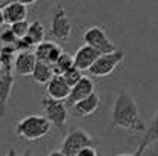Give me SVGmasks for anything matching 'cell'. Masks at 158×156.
Returning <instances> with one entry per match:
<instances>
[{"label":"cell","instance_id":"obj_1","mask_svg":"<svg viewBox=\"0 0 158 156\" xmlns=\"http://www.w3.org/2000/svg\"><path fill=\"white\" fill-rule=\"evenodd\" d=\"M110 122L114 127H118L132 133H144L148 129L140 116L135 100L124 89H121L117 94V98L114 101L112 112H110Z\"/></svg>","mask_w":158,"mask_h":156},{"label":"cell","instance_id":"obj_2","mask_svg":"<svg viewBox=\"0 0 158 156\" xmlns=\"http://www.w3.org/2000/svg\"><path fill=\"white\" fill-rule=\"evenodd\" d=\"M51 126L52 124L46 116L34 113V115H28V116L22 118L15 126V132H17V136L20 139L39 141L49 133Z\"/></svg>","mask_w":158,"mask_h":156},{"label":"cell","instance_id":"obj_3","mask_svg":"<svg viewBox=\"0 0 158 156\" xmlns=\"http://www.w3.org/2000/svg\"><path fill=\"white\" fill-rule=\"evenodd\" d=\"M42 106L45 110V116L51 121V124L58 129L60 133H64L66 122H68V113H69V107L66 106V101L45 97L42 100Z\"/></svg>","mask_w":158,"mask_h":156},{"label":"cell","instance_id":"obj_4","mask_svg":"<svg viewBox=\"0 0 158 156\" xmlns=\"http://www.w3.org/2000/svg\"><path fill=\"white\" fill-rule=\"evenodd\" d=\"M123 58H124V52L120 49H115L114 52H109V54H102L97 58V61L89 67L88 72L91 77H97V78L107 77L115 70V67L123 61Z\"/></svg>","mask_w":158,"mask_h":156},{"label":"cell","instance_id":"obj_5","mask_svg":"<svg viewBox=\"0 0 158 156\" xmlns=\"http://www.w3.org/2000/svg\"><path fill=\"white\" fill-rule=\"evenodd\" d=\"M91 146H94V139L85 130L74 129L64 136L60 150L68 156H77L83 149L91 147Z\"/></svg>","mask_w":158,"mask_h":156},{"label":"cell","instance_id":"obj_6","mask_svg":"<svg viewBox=\"0 0 158 156\" xmlns=\"http://www.w3.org/2000/svg\"><path fill=\"white\" fill-rule=\"evenodd\" d=\"M72 26L71 20L64 11V6L58 2L52 9V18H51V34L60 42H68L71 38Z\"/></svg>","mask_w":158,"mask_h":156},{"label":"cell","instance_id":"obj_7","mask_svg":"<svg viewBox=\"0 0 158 156\" xmlns=\"http://www.w3.org/2000/svg\"><path fill=\"white\" fill-rule=\"evenodd\" d=\"M83 42H85V45H89V46L95 48L102 54H109V52L115 51V48H114L112 42L109 40L106 31L103 28H100V26L88 28L85 31V34H83Z\"/></svg>","mask_w":158,"mask_h":156},{"label":"cell","instance_id":"obj_8","mask_svg":"<svg viewBox=\"0 0 158 156\" xmlns=\"http://www.w3.org/2000/svg\"><path fill=\"white\" fill-rule=\"evenodd\" d=\"M95 92V84L89 77H83L75 86L71 87V94L66 100V106L71 109L74 104H77L78 101L88 98L89 95H92Z\"/></svg>","mask_w":158,"mask_h":156},{"label":"cell","instance_id":"obj_9","mask_svg":"<svg viewBox=\"0 0 158 156\" xmlns=\"http://www.w3.org/2000/svg\"><path fill=\"white\" fill-rule=\"evenodd\" d=\"M37 61L34 51H22L14 57V70L22 77H31Z\"/></svg>","mask_w":158,"mask_h":156},{"label":"cell","instance_id":"obj_10","mask_svg":"<svg viewBox=\"0 0 158 156\" xmlns=\"http://www.w3.org/2000/svg\"><path fill=\"white\" fill-rule=\"evenodd\" d=\"M102 55V52L97 51L95 48L89 45H83L78 48V51L74 55V66L78 67L80 70H89V67L97 61V58Z\"/></svg>","mask_w":158,"mask_h":156},{"label":"cell","instance_id":"obj_11","mask_svg":"<svg viewBox=\"0 0 158 156\" xmlns=\"http://www.w3.org/2000/svg\"><path fill=\"white\" fill-rule=\"evenodd\" d=\"M98 106H100V97L94 92L88 98H85V100L78 101L77 104H74L69 109V112H71V115L74 118H86L89 115H94L97 112Z\"/></svg>","mask_w":158,"mask_h":156},{"label":"cell","instance_id":"obj_12","mask_svg":"<svg viewBox=\"0 0 158 156\" xmlns=\"http://www.w3.org/2000/svg\"><path fill=\"white\" fill-rule=\"evenodd\" d=\"M63 52L64 51L61 49V46H58L54 42H46V40L39 43L34 49V54H35L39 61H45V63H49V64H54Z\"/></svg>","mask_w":158,"mask_h":156},{"label":"cell","instance_id":"obj_13","mask_svg":"<svg viewBox=\"0 0 158 156\" xmlns=\"http://www.w3.org/2000/svg\"><path fill=\"white\" fill-rule=\"evenodd\" d=\"M45 87H46V95L49 98H54V100L66 101L69 94H71V86L66 83L63 75H54L52 80Z\"/></svg>","mask_w":158,"mask_h":156},{"label":"cell","instance_id":"obj_14","mask_svg":"<svg viewBox=\"0 0 158 156\" xmlns=\"http://www.w3.org/2000/svg\"><path fill=\"white\" fill-rule=\"evenodd\" d=\"M2 9H3L5 22L8 25L26 20V17H28V5L20 3V2H8L3 5Z\"/></svg>","mask_w":158,"mask_h":156},{"label":"cell","instance_id":"obj_15","mask_svg":"<svg viewBox=\"0 0 158 156\" xmlns=\"http://www.w3.org/2000/svg\"><path fill=\"white\" fill-rule=\"evenodd\" d=\"M54 75H55V74H54L52 64L45 63V61H37V64H35V67H34V72H32L31 78H32L34 83L46 86V84L52 80Z\"/></svg>","mask_w":158,"mask_h":156},{"label":"cell","instance_id":"obj_16","mask_svg":"<svg viewBox=\"0 0 158 156\" xmlns=\"http://www.w3.org/2000/svg\"><path fill=\"white\" fill-rule=\"evenodd\" d=\"M152 144H155V147H157V150H158V112L155 113V116L152 118L151 126L146 129L144 136H143L140 146H143L144 149H148V147H151Z\"/></svg>","mask_w":158,"mask_h":156},{"label":"cell","instance_id":"obj_17","mask_svg":"<svg viewBox=\"0 0 158 156\" xmlns=\"http://www.w3.org/2000/svg\"><path fill=\"white\" fill-rule=\"evenodd\" d=\"M52 67L55 75H63L64 72H68L69 69L74 67V57H71L68 52H63L58 57V60L52 64Z\"/></svg>","mask_w":158,"mask_h":156},{"label":"cell","instance_id":"obj_18","mask_svg":"<svg viewBox=\"0 0 158 156\" xmlns=\"http://www.w3.org/2000/svg\"><path fill=\"white\" fill-rule=\"evenodd\" d=\"M45 35H46V31H45V26L39 22V20H34L31 25H29V31H28V37L34 42V45L37 46L39 43L45 42Z\"/></svg>","mask_w":158,"mask_h":156},{"label":"cell","instance_id":"obj_19","mask_svg":"<svg viewBox=\"0 0 158 156\" xmlns=\"http://www.w3.org/2000/svg\"><path fill=\"white\" fill-rule=\"evenodd\" d=\"M83 77H85V75L81 74V70H80L78 67H75V66H74L72 69H69L68 72H64V74H63V78L66 80V83H68L71 87H72V86H75V84L83 78Z\"/></svg>","mask_w":158,"mask_h":156},{"label":"cell","instance_id":"obj_20","mask_svg":"<svg viewBox=\"0 0 158 156\" xmlns=\"http://www.w3.org/2000/svg\"><path fill=\"white\" fill-rule=\"evenodd\" d=\"M29 25H31V23H28L26 20H22V22H17V23L9 25V28L12 29V32L15 34V37H17V38H23V37H26V35H28Z\"/></svg>","mask_w":158,"mask_h":156},{"label":"cell","instance_id":"obj_21","mask_svg":"<svg viewBox=\"0 0 158 156\" xmlns=\"http://www.w3.org/2000/svg\"><path fill=\"white\" fill-rule=\"evenodd\" d=\"M0 40H2V43H3L5 46H15V43H17L19 38L15 37V34L12 32L11 28H6V29L2 31V34H0Z\"/></svg>","mask_w":158,"mask_h":156},{"label":"cell","instance_id":"obj_22","mask_svg":"<svg viewBox=\"0 0 158 156\" xmlns=\"http://www.w3.org/2000/svg\"><path fill=\"white\" fill-rule=\"evenodd\" d=\"M77 156H98V153H97V150L94 149V146H91V147L83 149Z\"/></svg>","mask_w":158,"mask_h":156},{"label":"cell","instance_id":"obj_23","mask_svg":"<svg viewBox=\"0 0 158 156\" xmlns=\"http://www.w3.org/2000/svg\"><path fill=\"white\" fill-rule=\"evenodd\" d=\"M144 152H146V149H144L143 146H140V147H138V150H137V152H134V153H124V155H118V156H143Z\"/></svg>","mask_w":158,"mask_h":156},{"label":"cell","instance_id":"obj_24","mask_svg":"<svg viewBox=\"0 0 158 156\" xmlns=\"http://www.w3.org/2000/svg\"><path fill=\"white\" fill-rule=\"evenodd\" d=\"M8 2H20V3H25V5H32L37 0H5V3H8Z\"/></svg>","mask_w":158,"mask_h":156},{"label":"cell","instance_id":"obj_25","mask_svg":"<svg viewBox=\"0 0 158 156\" xmlns=\"http://www.w3.org/2000/svg\"><path fill=\"white\" fill-rule=\"evenodd\" d=\"M48 156H68V155H64L61 150H52V152H51Z\"/></svg>","mask_w":158,"mask_h":156},{"label":"cell","instance_id":"obj_26","mask_svg":"<svg viewBox=\"0 0 158 156\" xmlns=\"http://www.w3.org/2000/svg\"><path fill=\"white\" fill-rule=\"evenodd\" d=\"M5 156H17L15 149H8V152H6V155H5Z\"/></svg>","mask_w":158,"mask_h":156},{"label":"cell","instance_id":"obj_27","mask_svg":"<svg viewBox=\"0 0 158 156\" xmlns=\"http://www.w3.org/2000/svg\"><path fill=\"white\" fill-rule=\"evenodd\" d=\"M3 23H6V22H5V17H3V9H0V26Z\"/></svg>","mask_w":158,"mask_h":156},{"label":"cell","instance_id":"obj_28","mask_svg":"<svg viewBox=\"0 0 158 156\" xmlns=\"http://www.w3.org/2000/svg\"><path fill=\"white\" fill-rule=\"evenodd\" d=\"M22 156H34V155H32V152H31L29 149H26V150L23 152V155H22Z\"/></svg>","mask_w":158,"mask_h":156},{"label":"cell","instance_id":"obj_29","mask_svg":"<svg viewBox=\"0 0 158 156\" xmlns=\"http://www.w3.org/2000/svg\"><path fill=\"white\" fill-rule=\"evenodd\" d=\"M0 72H2V61H0Z\"/></svg>","mask_w":158,"mask_h":156},{"label":"cell","instance_id":"obj_30","mask_svg":"<svg viewBox=\"0 0 158 156\" xmlns=\"http://www.w3.org/2000/svg\"><path fill=\"white\" fill-rule=\"evenodd\" d=\"M157 152H158V150H157Z\"/></svg>","mask_w":158,"mask_h":156}]
</instances>
